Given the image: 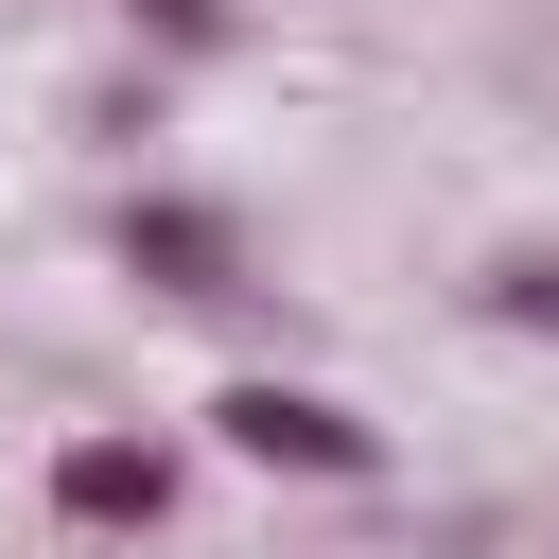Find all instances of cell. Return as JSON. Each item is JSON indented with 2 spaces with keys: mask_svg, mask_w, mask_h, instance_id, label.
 <instances>
[{
  "mask_svg": "<svg viewBox=\"0 0 559 559\" xmlns=\"http://www.w3.org/2000/svg\"><path fill=\"white\" fill-rule=\"evenodd\" d=\"M192 472H210L192 419H70V437L35 454V507H52L70 542H157V524L192 507Z\"/></svg>",
  "mask_w": 559,
  "mask_h": 559,
  "instance_id": "7a4b0ae2",
  "label": "cell"
},
{
  "mask_svg": "<svg viewBox=\"0 0 559 559\" xmlns=\"http://www.w3.org/2000/svg\"><path fill=\"white\" fill-rule=\"evenodd\" d=\"M472 314H489V332H542V349H559V245H507V262L472 280Z\"/></svg>",
  "mask_w": 559,
  "mask_h": 559,
  "instance_id": "5b68a950",
  "label": "cell"
},
{
  "mask_svg": "<svg viewBox=\"0 0 559 559\" xmlns=\"http://www.w3.org/2000/svg\"><path fill=\"white\" fill-rule=\"evenodd\" d=\"M122 35H140L157 70H227V52L262 35V0H122Z\"/></svg>",
  "mask_w": 559,
  "mask_h": 559,
  "instance_id": "277c9868",
  "label": "cell"
},
{
  "mask_svg": "<svg viewBox=\"0 0 559 559\" xmlns=\"http://www.w3.org/2000/svg\"><path fill=\"white\" fill-rule=\"evenodd\" d=\"M192 437H210L227 472H262V489H384V472H402V437H384L349 384H297V367H227V384L192 402Z\"/></svg>",
  "mask_w": 559,
  "mask_h": 559,
  "instance_id": "6da1fadb",
  "label": "cell"
},
{
  "mask_svg": "<svg viewBox=\"0 0 559 559\" xmlns=\"http://www.w3.org/2000/svg\"><path fill=\"white\" fill-rule=\"evenodd\" d=\"M105 262H122L157 314H227V297H262L245 210H227V192H192V175H140V192L105 210Z\"/></svg>",
  "mask_w": 559,
  "mask_h": 559,
  "instance_id": "3957f363",
  "label": "cell"
}]
</instances>
